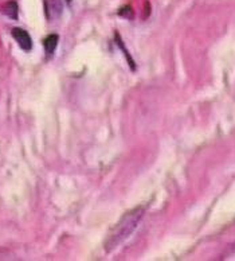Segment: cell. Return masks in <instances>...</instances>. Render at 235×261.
Masks as SVG:
<instances>
[{"label": "cell", "instance_id": "cell-1", "mask_svg": "<svg viewBox=\"0 0 235 261\" xmlns=\"http://www.w3.org/2000/svg\"><path fill=\"white\" fill-rule=\"evenodd\" d=\"M144 215L143 207H136L133 210L125 213V215L120 220V222L116 225L108 238H106L105 249L106 252H111L120 244H122L130 234L133 233L134 229L137 228L138 222L141 221Z\"/></svg>", "mask_w": 235, "mask_h": 261}, {"label": "cell", "instance_id": "cell-4", "mask_svg": "<svg viewBox=\"0 0 235 261\" xmlns=\"http://www.w3.org/2000/svg\"><path fill=\"white\" fill-rule=\"evenodd\" d=\"M1 12L4 15H7L8 18L16 19L18 18V4L15 3L14 0L7 1V3L1 7Z\"/></svg>", "mask_w": 235, "mask_h": 261}, {"label": "cell", "instance_id": "cell-2", "mask_svg": "<svg viewBox=\"0 0 235 261\" xmlns=\"http://www.w3.org/2000/svg\"><path fill=\"white\" fill-rule=\"evenodd\" d=\"M12 37L16 39V42L19 43V46L22 47L23 50L26 51L31 50V47H33V41H31V38H30L27 31H24L22 28H14V30H12Z\"/></svg>", "mask_w": 235, "mask_h": 261}, {"label": "cell", "instance_id": "cell-5", "mask_svg": "<svg viewBox=\"0 0 235 261\" xmlns=\"http://www.w3.org/2000/svg\"><path fill=\"white\" fill-rule=\"evenodd\" d=\"M57 45H58V35H56V34H51L43 41V46H45V50H46L47 54H53L54 50H56Z\"/></svg>", "mask_w": 235, "mask_h": 261}, {"label": "cell", "instance_id": "cell-3", "mask_svg": "<svg viewBox=\"0 0 235 261\" xmlns=\"http://www.w3.org/2000/svg\"><path fill=\"white\" fill-rule=\"evenodd\" d=\"M62 0H45V9H46L47 19H57L62 12Z\"/></svg>", "mask_w": 235, "mask_h": 261}]
</instances>
